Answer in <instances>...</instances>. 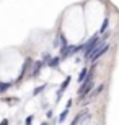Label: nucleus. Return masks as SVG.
<instances>
[{
    "instance_id": "nucleus-1",
    "label": "nucleus",
    "mask_w": 119,
    "mask_h": 125,
    "mask_svg": "<svg viewBox=\"0 0 119 125\" xmlns=\"http://www.w3.org/2000/svg\"><path fill=\"white\" fill-rule=\"evenodd\" d=\"M109 51V44H100V46L96 47L95 51L92 52V54H90V55H87V60L88 62H95V60H98V59H100L101 55H105L106 52Z\"/></svg>"
},
{
    "instance_id": "nucleus-2",
    "label": "nucleus",
    "mask_w": 119,
    "mask_h": 125,
    "mask_svg": "<svg viewBox=\"0 0 119 125\" xmlns=\"http://www.w3.org/2000/svg\"><path fill=\"white\" fill-rule=\"evenodd\" d=\"M93 78H95V73H93V72H90L88 78L85 80V81H83V84L80 86V89H78V94H80L82 97H83V96H87L88 91H90V89L93 88Z\"/></svg>"
},
{
    "instance_id": "nucleus-3",
    "label": "nucleus",
    "mask_w": 119,
    "mask_h": 125,
    "mask_svg": "<svg viewBox=\"0 0 119 125\" xmlns=\"http://www.w3.org/2000/svg\"><path fill=\"white\" fill-rule=\"evenodd\" d=\"M100 44H105V41H100V39H98L96 36H93L92 39H90V41L85 44V47H83V51H85V55H90V54H92V52L95 51V49L100 46Z\"/></svg>"
},
{
    "instance_id": "nucleus-4",
    "label": "nucleus",
    "mask_w": 119,
    "mask_h": 125,
    "mask_svg": "<svg viewBox=\"0 0 119 125\" xmlns=\"http://www.w3.org/2000/svg\"><path fill=\"white\" fill-rule=\"evenodd\" d=\"M87 117H88V112H87V111H82L77 117H75V119H73V124H72V125H78V124H82V120H83V119H87Z\"/></svg>"
},
{
    "instance_id": "nucleus-5",
    "label": "nucleus",
    "mask_w": 119,
    "mask_h": 125,
    "mask_svg": "<svg viewBox=\"0 0 119 125\" xmlns=\"http://www.w3.org/2000/svg\"><path fill=\"white\" fill-rule=\"evenodd\" d=\"M103 88H105V83H103V84H100V86H98V88H96L95 91H93V93H90V97H92V99H93V97H96L98 94L101 93V91H103Z\"/></svg>"
},
{
    "instance_id": "nucleus-6",
    "label": "nucleus",
    "mask_w": 119,
    "mask_h": 125,
    "mask_svg": "<svg viewBox=\"0 0 119 125\" xmlns=\"http://www.w3.org/2000/svg\"><path fill=\"white\" fill-rule=\"evenodd\" d=\"M41 65H42V62H36V63H34V68H33V76H36V75L39 73V70H41Z\"/></svg>"
},
{
    "instance_id": "nucleus-7",
    "label": "nucleus",
    "mask_w": 119,
    "mask_h": 125,
    "mask_svg": "<svg viewBox=\"0 0 119 125\" xmlns=\"http://www.w3.org/2000/svg\"><path fill=\"white\" fill-rule=\"evenodd\" d=\"M69 83H70V76H67V78H65V81L62 83V86H60V91H59V93H62V91H64V89L69 86Z\"/></svg>"
},
{
    "instance_id": "nucleus-8",
    "label": "nucleus",
    "mask_w": 119,
    "mask_h": 125,
    "mask_svg": "<svg viewBox=\"0 0 119 125\" xmlns=\"http://www.w3.org/2000/svg\"><path fill=\"white\" fill-rule=\"evenodd\" d=\"M67 114H69V107H67V109H65V111H64V112H62V114L59 115V122H60V124H62V122L65 120V117H67Z\"/></svg>"
},
{
    "instance_id": "nucleus-9",
    "label": "nucleus",
    "mask_w": 119,
    "mask_h": 125,
    "mask_svg": "<svg viewBox=\"0 0 119 125\" xmlns=\"http://www.w3.org/2000/svg\"><path fill=\"white\" fill-rule=\"evenodd\" d=\"M108 24H109V20H108V18H105V23H103V26H101L100 32H103V34H105V32H106V28H108Z\"/></svg>"
},
{
    "instance_id": "nucleus-10",
    "label": "nucleus",
    "mask_w": 119,
    "mask_h": 125,
    "mask_svg": "<svg viewBox=\"0 0 119 125\" xmlns=\"http://www.w3.org/2000/svg\"><path fill=\"white\" fill-rule=\"evenodd\" d=\"M10 84H12V83H2V86H0V91H2V93H5V91H7V88H8Z\"/></svg>"
},
{
    "instance_id": "nucleus-11",
    "label": "nucleus",
    "mask_w": 119,
    "mask_h": 125,
    "mask_svg": "<svg viewBox=\"0 0 119 125\" xmlns=\"http://www.w3.org/2000/svg\"><path fill=\"white\" fill-rule=\"evenodd\" d=\"M59 60H60V59H54V60H49V65H51V67H57Z\"/></svg>"
},
{
    "instance_id": "nucleus-12",
    "label": "nucleus",
    "mask_w": 119,
    "mask_h": 125,
    "mask_svg": "<svg viewBox=\"0 0 119 125\" xmlns=\"http://www.w3.org/2000/svg\"><path fill=\"white\" fill-rule=\"evenodd\" d=\"M31 122H33V115H29L26 120H25V125H31Z\"/></svg>"
},
{
    "instance_id": "nucleus-13",
    "label": "nucleus",
    "mask_w": 119,
    "mask_h": 125,
    "mask_svg": "<svg viewBox=\"0 0 119 125\" xmlns=\"http://www.w3.org/2000/svg\"><path fill=\"white\" fill-rule=\"evenodd\" d=\"M42 89H44V86H39V88H36L34 91H33V93H34V94H39V93L42 91Z\"/></svg>"
},
{
    "instance_id": "nucleus-14",
    "label": "nucleus",
    "mask_w": 119,
    "mask_h": 125,
    "mask_svg": "<svg viewBox=\"0 0 119 125\" xmlns=\"http://www.w3.org/2000/svg\"><path fill=\"white\" fill-rule=\"evenodd\" d=\"M0 125H8V120H7V119H5V120H2V124Z\"/></svg>"
},
{
    "instance_id": "nucleus-15",
    "label": "nucleus",
    "mask_w": 119,
    "mask_h": 125,
    "mask_svg": "<svg viewBox=\"0 0 119 125\" xmlns=\"http://www.w3.org/2000/svg\"><path fill=\"white\" fill-rule=\"evenodd\" d=\"M42 125H47V124H42Z\"/></svg>"
}]
</instances>
